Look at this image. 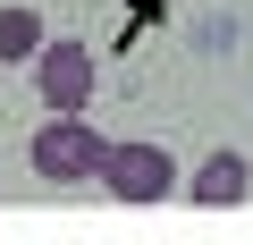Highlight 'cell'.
Returning <instances> with one entry per match:
<instances>
[{
	"mask_svg": "<svg viewBox=\"0 0 253 245\" xmlns=\"http://www.w3.org/2000/svg\"><path fill=\"white\" fill-rule=\"evenodd\" d=\"M93 178H101L110 203H126V211H152V203L177 195V161H169V144H101V169H93Z\"/></svg>",
	"mask_w": 253,
	"mask_h": 245,
	"instance_id": "cell-1",
	"label": "cell"
},
{
	"mask_svg": "<svg viewBox=\"0 0 253 245\" xmlns=\"http://www.w3.org/2000/svg\"><path fill=\"white\" fill-rule=\"evenodd\" d=\"M101 144H110V136L84 127V110H51L42 127H34V144H26V161H34V178H51V186H84V178L101 169Z\"/></svg>",
	"mask_w": 253,
	"mask_h": 245,
	"instance_id": "cell-2",
	"label": "cell"
},
{
	"mask_svg": "<svg viewBox=\"0 0 253 245\" xmlns=\"http://www.w3.org/2000/svg\"><path fill=\"white\" fill-rule=\"evenodd\" d=\"M26 68H34L42 110H84V101H93V85H101L93 51H84V43H51V34H42V51H34Z\"/></svg>",
	"mask_w": 253,
	"mask_h": 245,
	"instance_id": "cell-3",
	"label": "cell"
},
{
	"mask_svg": "<svg viewBox=\"0 0 253 245\" xmlns=\"http://www.w3.org/2000/svg\"><path fill=\"white\" fill-rule=\"evenodd\" d=\"M245 186H253V169H245V152H211L194 178H186V195L203 203V211H228V203H245Z\"/></svg>",
	"mask_w": 253,
	"mask_h": 245,
	"instance_id": "cell-4",
	"label": "cell"
},
{
	"mask_svg": "<svg viewBox=\"0 0 253 245\" xmlns=\"http://www.w3.org/2000/svg\"><path fill=\"white\" fill-rule=\"evenodd\" d=\"M34 51H42V17L9 0V9H0V68H26Z\"/></svg>",
	"mask_w": 253,
	"mask_h": 245,
	"instance_id": "cell-5",
	"label": "cell"
}]
</instances>
